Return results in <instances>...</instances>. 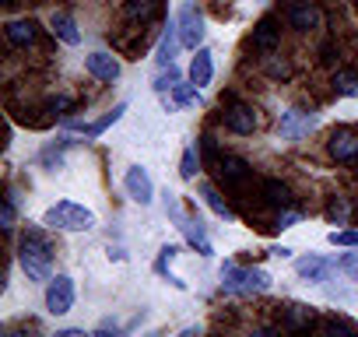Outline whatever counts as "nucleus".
<instances>
[{"label":"nucleus","instance_id":"2eb2a0df","mask_svg":"<svg viewBox=\"0 0 358 337\" xmlns=\"http://www.w3.org/2000/svg\"><path fill=\"white\" fill-rule=\"evenodd\" d=\"M50 29H53V36H57L60 43H67V46H78V43H81L78 22H74L67 11H53V15H50Z\"/></svg>","mask_w":358,"mask_h":337},{"label":"nucleus","instance_id":"c9c22d12","mask_svg":"<svg viewBox=\"0 0 358 337\" xmlns=\"http://www.w3.org/2000/svg\"><path fill=\"white\" fill-rule=\"evenodd\" d=\"M271 253H274V257H292V250H288V246H274Z\"/></svg>","mask_w":358,"mask_h":337},{"label":"nucleus","instance_id":"f3484780","mask_svg":"<svg viewBox=\"0 0 358 337\" xmlns=\"http://www.w3.org/2000/svg\"><path fill=\"white\" fill-rule=\"evenodd\" d=\"M179 229H183V236H187V243L201 253V257H211L215 250H211V239H208V232H204V225L201 222H190V218H179L176 222Z\"/></svg>","mask_w":358,"mask_h":337},{"label":"nucleus","instance_id":"ddd939ff","mask_svg":"<svg viewBox=\"0 0 358 337\" xmlns=\"http://www.w3.org/2000/svg\"><path fill=\"white\" fill-rule=\"evenodd\" d=\"M85 67H88V74H92L95 81H116L120 71H123L120 60H116L113 53H102V50H99V53H88V57H85Z\"/></svg>","mask_w":358,"mask_h":337},{"label":"nucleus","instance_id":"bb28decb","mask_svg":"<svg viewBox=\"0 0 358 337\" xmlns=\"http://www.w3.org/2000/svg\"><path fill=\"white\" fill-rule=\"evenodd\" d=\"M348 215H351L348 201H344V197H330V204H327V218H330L334 225H348Z\"/></svg>","mask_w":358,"mask_h":337},{"label":"nucleus","instance_id":"6e6552de","mask_svg":"<svg viewBox=\"0 0 358 337\" xmlns=\"http://www.w3.org/2000/svg\"><path fill=\"white\" fill-rule=\"evenodd\" d=\"M215 173H218V180H222L225 187H232V190H239V187L250 183V165H246L243 158H236V155H222V158L215 162Z\"/></svg>","mask_w":358,"mask_h":337},{"label":"nucleus","instance_id":"473e14b6","mask_svg":"<svg viewBox=\"0 0 358 337\" xmlns=\"http://www.w3.org/2000/svg\"><path fill=\"white\" fill-rule=\"evenodd\" d=\"M0 225L15 229V197H4V211H0Z\"/></svg>","mask_w":358,"mask_h":337},{"label":"nucleus","instance_id":"e433bc0d","mask_svg":"<svg viewBox=\"0 0 358 337\" xmlns=\"http://www.w3.org/2000/svg\"><path fill=\"white\" fill-rule=\"evenodd\" d=\"M57 337H85V330H60Z\"/></svg>","mask_w":358,"mask_h":337},{"label":"nucleus","instance_id":"20e7f679","mask_svg":"<svg viewBox=\"0 0 358 337\" xmlns=\"http://www.w3.org/2000/svg\"><path fill=\"white\" fill-rule=\"evenodd\" d=\"M176 29H179V43H183L187 50H201L208 29H204V18H201V11H197L194 4H183V8H179Z\"/></svg>","mask_w":358,"mask_h":337},{"label":"nucleus","instance_id":"f03ea898","mask_svg":"<svg viewBox=\"0 0 358 337\" xmlns=\"http://www.w3.org/2000/svg\"><path fill=\"white\" fill-rule=\"evenodd\" d=\"M43 225H46V229H57V232H88V229H95V215H92L85 204L57 201V204L43 215Z\"/></svg>","mask_w":358,"mask_h":337},{"label":"nucleus","instance_id":"cd10ccee","mask_svg":"<svg viewBox=\"0 0 358 337\" xmlns=\"http://www.w3.org/2000/svg\"><path fill=\"white\" fill-rule=\"evenodd\" d=\"M285 323H288L292 330H299V327H309V323H313V309H306V306H292Z\"/></svg>","mask_w":358,"mask_h":337},{"label":"nucleus","instance_id":"6ab92c4d","mask_svg":"<svg viewBox=\"0 0 358 337\" xmlns=\"http://www.w3.org/2000/svg\"><path fill=\"white\" fill-rule=\"evenodd\" d=\"M158 15H162V0H127V18H130V22L148 25V22H155Z\"/></svg>","mask_w":358,"mask_h":337},{"label":"nucleus","instance_id":"dca6fc26","mask_svg":"<svg viewBox=\"0 0 358 337\" xmlns=\"http://www.w3.org/2000/svg\"><path fill=\"white\" fill-rule=\"evenodd\" d=\"M211 78H215V53L201 46L197 57L190 60V81H194L197 88H204V85H211Z\"/></svg>","mask_w":358,"mask_h":337},{"label":"nucleus","instance_id":"aec40b11","mask_svg":"<svg viewBox=\"0 0 358 337\" xmlns=\"http://www.w3.org/2000/svg\"><path fill=\"white\" fill-rule=\"evenodd\" d=\"M264 201L271 208H292V190L281 183V180H267L264 183Z\"/></svg>","mask_w":358,"mask_h":337},{"label":"nucleus","instance_id":"c756f323","mask_svg":"<svg viewBox=\"0 0 358 337\" xmlns=\"http://www.w3.org/2000/svg\"><path fill=\"white\" fill-rule=\"evenodd\" d=\"M176 253H179V246H162V253H158V260H155V271H158V274H169V264H172V257H176ZM169 281L176 285V278H172V274H169Z\"/></svg>","mask_w":358,"mask_h":337},{"label":"nucleus","instance_id":"0eeeda50","mask_svg":"<svg viewBox=\"0 0 358 337\" xmlns=\"http://www.w3.org/2000/svg\"><path fill=\"white\" fill-rule=\"evenodd\" d=\"M123 187H127L130 201H137L141 208H148V204L155 201V183H151V176H148V168H141V165H130V168H127Z\"/></svg>","mask_w":358,"mask_h":337},{"label":"nucleus","instance_id":"f257e3e1","mask_svg":"<svg viewBox=\"0 0 358 337\" xmlns=\"http://www.w3.org/2000/svg\"><path fill=\"white\" fill-rule=\"evenodd\" d=\"M18 264L32 281H50L53 278V243L39 229H25L18 243Z\"/></svg>","mask_w":358,"mask_h":337},{"label":"nucleus","instance_id":"72a5a7b5","mask_svg":"<svg viewBox=\"0 0 358 337\" xmlns=\"http://www.w3.org/2000/svg\"><path fill=\"white\" fill-rule=\"evenodd\" d=\"M320 60H323V64H337V60H341V50H337L334 43H323V50H320Z\"/></svg>","mask_w":358,"mask_h":337},{"label":"nucleus","instance_id":"f8f14e48","mask_svg":"<svg viewBox=\"0 0 358 337\" xmlns=\"http://www.w3.org/2000/svg\"><path fill=\"white\" fill-rule=\"evenodd\" d=\"M253 50L264 53V57H271V53L281 50V29H278L274 18H260L257 22V29H253Z\"/></svg>","mask_w":358,"mask_h":337},{"label":"nucleus","instance_id":"4468645a","mask_svg":"<svg viewBox=\"0 0 358 337\" xmlns=\"http://www.w3.org/2000/svg\"><path fill=\"white\" fill-rule=\"evenodd\" d=\"M183 46L179 43V29H176V22H169L165 25V32H162V39H158V50H155V64L158 67H172L176 64V50Z\"/></svg>","mask_w":358,"mask_h":337},{"label":"nucleus","instance_id":"c85d7f7f","mask_svg":"<svg viewBox=\"0 0 358 337\" xmlns=\"http://www.w3.org/2000/svg\"><path fill=\"white\" fill-rule=\"evenodd\" d=\"M197 165H201L197 148H187V151H183V162H179V173H183V180H194V176H197Z\"/></svg>","mask_w":358,"mask_h":337},{"label":"nucleus","instance_id":"a878e982","mask_svg":"<svg viewBox=\"0 0 358 337\" xmlns=\"http://www.w3.org/2000/svg\"><path fill=\"white\" fill-rule=\"evenodd\" d=\"M179 81H183V78H179L176 64H172V67H162V74H158V81H155V92H158V95H169Z\"/></svg>","mask_w":358,"mask_h":337},{"label":"nucleus","instance_id":"423d86ee","mask_svg":"<svg viewBox=\"0 0 358 337\" xmlns=\"http://www.w3.org/2000/svg\"><path fill=\"white\" fill-rule=\"evenodd\" d=\"M313 130H316V116L306 113V109H288V113L281 116V123H278V134H281L285 141H302V137H309Z\"/></svg>","mask_w":358,"mask_h":337},{"label":"nucleus","instance_id":"39448f33","mask_svg":"<svg viewBox=\"0 0 358 337\" xmlns=\"http://www.w3.org/2000/svg\"><path fill=\"white\" fill-rule=\"evenodd\" d=\"M46 309L53 316H67L74 309V278L57 274V278L46 281Z\"/></svg>","mask_w":358,"mask_h":337},{"label":"nucleus","instance_id":"7c9ffc66","mask_svg":"<svg viewBox=\"0 0 358 337\" xmlns=\"http://www.w3.org/2000/svg\"><path fill=\"white\" fill-rule=\"evenodd\" d=\"M330 246H358V229H334L330 232Z\"/></svg>","mask_w":358,"mask_h":337},{"label":"nucleus","instance_id":"f704fd0d","mask_svg":"<svg viewBox=\"0 0 358 337\" xmlns=\"http://www.w3.org/2000/svg\"><path fill=\"white\" fill-rule=\"evenodd\" d=\"M341 267H344V271H358V253H355V257H344Z\"/></svg>","mask_w":358,"mask_h":337},{"label":"nucleus","instance_id":"b1692460","mask_svg":"<svg viewBox=\"0 0 358 337\" xmlns=\"http://www.w3.org/2000/svg\"><path fill=\"white\" fill-rule=\"evenodd\" d=\"M201 197H204V204H208V208H211L218 218H236V211H232V208L222 201V194H218L211 183H201Z\"/></svg>","mask_w":358,"mask_h":337},{"label":"nucleus","instance_id":"4be33fe9","mask_svg":"<svg viewBox=\"0 0 358 337\" xmlns=\"http://www.w3.org/2000/svg\"><path fill=\"white\" fill-rule=\"evenodd\" d=\"M334 92L344 99H358V71H334Z\"/></svg>","mask_w":358,"mask_h":337},{"label":"nucleus","instance_id":"412c9836","mask_svg":"<svg viewBox=\"0 0 358 337\" xmlns=\"http://www.w3.org/2000/svg\"><path fill=\"white\" fill-rule=\"evenodd\" d=\"M123 113H127V102H116V106H113V113H106L102 120H95V123H81L85 137H99V134H102V130H109V127H113V123H116Z\"/></svg>","mask_w":358,"mask_h":337},{"label":"nucleus","instance_id":"9b49d317","mask_svg":"<svg viewBox=\"0 0 358 337\" xmlns=\"http://www.w3.org/2000/svg\"><path fill=\"white\" fill-rule=\"evenodd\" d=\"M225 127H229L232 134H253V130L260 127V116H257L253 106H246V102H232V106L225 109Z\"/></svg>","mask_w":358,"mask_h":337},{"label":"nucleus","instance_id":"a211bd4d","mask_svg":"<svg viewBox=\"0 0 358 337\" xmlns=\"http://www.w3.org/2000/svg\"><path fill=\"white\" fill-rule=\"evenodd\" d=\"M330 260H323V257H302L299 264H295V274L299 278H306V281H327V274H330Z\"/></svg>","mask_w":358,"mask_h":337},{"label":"nucleus","instance_id":"1a4fd4ad","mask_svg":"<svg viewBox=\"0 0 358 337\" xmlns=\"http://www.w3.org/2000/svg\"><path fill=\"white\" fill-rule=\"evenodd\" d=\"M327 151L334 162H355L358 158V130L351 127H337L327 141Z\"/></svg>","mask_w":358,"mask_h":337},{"label":"nucleus","instance_id":"7ed1b4c3","mask_svg":"<svg viewBox=\"0 0 358 337\" xmlns=\"http://www.w3.org/2000/svg\"><path fill=\"white\" fill-rule=\"evenodd\" d=\"M222 288L232 295H260L271 288V274L260 267H239V264H225L222 267Z\"/></svg>","mask_w":358,"mask_h":337},{"label":"nucleus","instance_id":"393cba45","mask_svg":"<svg viewBox=\"0 0 358 337\" xmlns=\"http://www.w3.org/2000/svg\"><path fill=\"white\" fill-rule=\"evenodd\" d=\"M264 74L271 78V81H288L292 78V64L285 60V57H264Z\"/></svg>","mask_w":358,"mask_h":337},{"label":"nucleus","instance_id":"9d476101","mask_svg":"<svg viewBox=\"0 0 358 337\" xmlns=\"http://www.w3.org/2000/svg\"><path fill=\"white\" fill-rule=\"evenodd\" d=\"M320 22H323V11L313 4V0H295V4L288 8V25L295 32H313V29H320Z\"/></svg>","mask_w":358,"mask_h":337},{"label":"nucleus","instance_id":"5701e85b","mask_svg":"<svg viewBox=\"0 0 358 337\" xmlns=\"http://www.w3.org/2000/svg\"><path fill=\"white\" fill-rule=\"evenodd\" d=\"M8 43L11 46H32L36 43V25L32 22H11L8 25Z\"/></svg>","mask_w":358,"mask_h":337},{"label":"nucleus","instance_id":"2f4dec72","mask_svg":"<svg viewBox=\"0 0 358 337\" xmlns=\"http://www.w3.org/2000/svg\"><path fill=\"white\" fill-rule=\"evenodd\" d=\"M299 211H292V208H281V215H278V222H274V229H292V225H299Z\"/></svg>","mask_w":358,"mask_h":337}]
</instances>
